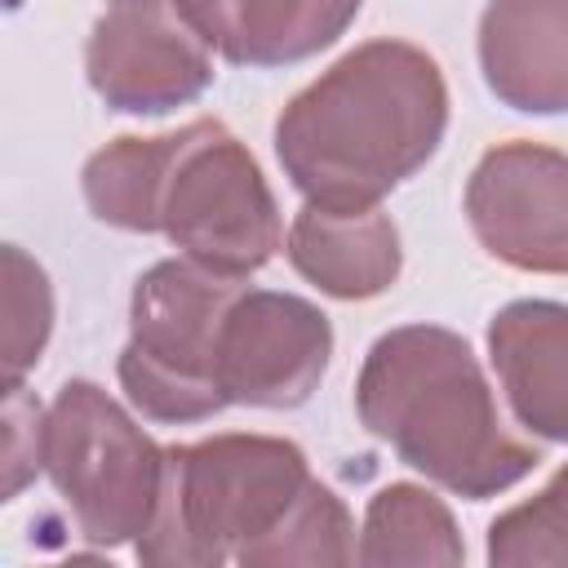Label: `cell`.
<instances>
[{
	"instance_id": "cell-1",
	"label": "cell",
	"mask_w": 568,
	"mask_h": 568,
	"mask_svg": "<svg viewBox=\"0 0 568 568\" xmlns=\"http://www.w3.org/2000/svg\"><path fill=\"white\" fill-rule=\"evenodd\" d=\"M355 519L284 435L222 430L173 444L160 506L133 541L151 568H337L355 564Z\"/></svg>"
},
{
	"instance_id": "cell-2",
	"label": "cell",
	"mask_w": 568,
	"mask_h": 568,
	"mask_svg": "<svg viewBox=\"0 0 568 568\" xmlns=\"http://www.w3.org/2000/svg\"><path fill=\"white\" fill-rule=\"evenodd\" d=\"M448 133L435 53L377 36L320 71L275 120V160L315 204H382L426 169Z\"/></svg>"
},
{
	"instance_id": "cell-3",
	"label": "cell",
	"mask_w": 568,
	"mask_h": 568,
	"mask_svg": "<svg viewBox=\"0 0 568 568\" xmlns=\"http://www.w3.org/2000/svg\"><path fill=\"white\" fill-rule=\"evenodd\" d=\"M355 417L408 470L466 501L515 488L541 462V448L506 426L470 342L444 324H399L368 346Z\"/></svg>"
},
{
	"instance_id": "cell-4",
	"label": "cell",
	"mask_w": 568,
	"mask_h": 568,
	"mask_svg": "<svg viewBox=\"0 0 568 568\" xmlns=\"http://www.w3.org/2000/svg\"><path fill=\"white\" fill-rule=\"evenodd\" d=\"M244 280L191 257L146 266L129 297V342L115 359L133 413L160 426L209 422L226 408L217 390V328Z\"/></svg>"
},
{
	"instance_id": "cell-5",
	"label": "cell",
	"mask_w": 568,
	"mask_h": 568,
	"mask_svg": "<svg viewBox=\"0 0 568 568\" xmlns=\"http://www.w3.org/2000/svg\"><path fill=\"white\" fill-rule=\"evenodd\" d=\"M169 448H160L138 417L98 382L71 377L49 404L44 475L53 479L75 532L89 546H133L164 488Z\"/></svg>"
},
{
	"instance_id": "cell-6",
	"label": "cell",
	"mask_w": 568,
	"mask_h": 568,
	"mask_svg": "<svg viewBox=\"0 0 568 568\" xmlns=\"http://www.w3.org/2000/svg\"><path fill=\"white\" fill-rule=\"evenodd\" d=\"M160 235L182 257L235 280H248L284 248L275 191L257 155L222 120L200 115L173 129Z\"/></svg>"
},
{
	"instance_id": "cell-7",
	"label": "cell",
	"mask_w": 568,
	"mask_h": 568,
	"mask_svg": "<svg viewBox=\"0 0 568 568\" xmlns=\"http://www.w3.org/2000/svg\"><path fill=\"white\" fill-rule=\"evenodd\" d=\"M89 89L120 115H169L213 84V49L178 0H106L84 40Z\"/></svg>"
},
{
	"instance_id": "cell-8",
	"label": "cell",
	"mask_w": 568,
	"mask_h": 568,
	"mask_svg": "<svg viewBox=\"0 0 568 568\" xmlns=\"http://www.w3.org/2000/svg\"><path fill=\"white\" fill-rule=\"evenodd\" d=\"M333 359V320L297 293L240 284L217 328V390L240 408H302Z\"/></svg>"
},
{
	"instance_id": "cell-9",
	"label": "cell",
	"mask_w": 568,
	"mask_h": 568,
	"mask_svg": "<svg viewBox=\"0 0 568 568\" xmlns=\"http://www.w3.org/2000/svg\"><path fill=\"white\" fill-rule=\"evenodd\" d=\"M488 257L528 275H568V151L532 138L488 146L462 195Z\"/></svg>"
},
{
	"instance_id": "cell-10",
	"label": "cell",
	"mask_w": 568,
	"mask_h": 568,
	"mask_svg": "<svg viewBox=\"0 0 568 568\" xmlns=\"http://www.w3.org/2000/svg\"><path fill=\"white\" fill-rule=\"evenodd\" d=\"M475 53L501 106L568 115V0H488Z\"/></svg>"
},
{
	"instance_id": "cell-11",
	"label": "cell",
	"mask_w": 568,
	"mask_h": 568,
	"mask_svg": "<svg viewBox=\"0 0 568 568\" xmlns=\"http://www.w3.org/2000/svg\"><path fill=\"white\" fill-rule=\"evenodd\" d=\"M288 266L337 302L382 297L404 271L399 226L382 204H315L306 200L284 235Z\"/></svg>"
},
{
	"instance_id": "cell-12",
	"label": "cell",
	"mask_w": 568,
	"mask_h": 568,
	"mask_svg": "<svg viewBox=\"0 0 568 568\" xmlns=\"http://www.w3.org/2000/svg\"><path fill=\"white\" fill-rule=\"evenodd\" d=\"M488 364L515 422L546 444H568V302H506L488 320Z\"/></svg>"
},
{
	"instance_id": "cell-13",
	"label": "cell",
	"mask_w": 568,
	"mask_h": 568,
	"mask_svg": "<svg viewBox=\"0 0 568 568\" xmlns=\"http://www.w3.org/2000/svg\"><path fill=\"white\" fill-rule=\"evenodd\" d=\"M178 9L231 67H293L337 44L364 0H178Z\"/></svg>"
},
{
	"instance_id": "cell-14",
	"label": "cell",
	"mask_w": 568,
	"mask_h": 568,
	"mask_svg": "<svg viewBox=\"0 0 568 568\" xmlns=\"http://www.w3.org/2000/svg\"><path fill=\"white\" fill-rule=\"evenodd\" d=\"M466 559L462 528L444 497H435L426 484L395 479L377 488L364 506L355 564L364 568H457Z\"/></svg>"
},
{
	"instance_id": "cell-15",
	"label": "cell",
	"mask_w": 568,
	"mask_h": 568,
	"mask_svg": "<svg viewBox=\"0 0 568 568\" xmlns=\"http://www.w3.org/2000/svg\"><path fill=\"white\" fill-rule=\"evenodd\" d=\"M169 151H173V133H155V138L124 133L98 146L80 169V191L89 213L115 231L160 235V195H164Z\"/></svg>"
},
{
	"instance_id": "cell-16",
	"label": "cell",
	"mask_w": 568,
	"mask_h": 568,
	"mask_svg": "<svg viewBox=\"0 0 568 568\" xmlns=\"http://www.w3.org/2000/svg\"><path fill=\"white\" fill-rule=\"evenodd\" d=\"M484 555L497 568L568 564V466H559L541 493L501 510L488 524Z\"/></svg>"
},
{
	"instance_id": "cell-17",
	"label": "cell",
	"mask_w": 568,
	"mask_h": 568,
	"mask_svg": "<svg viewBox=\"0 0 568 568\" xmlns=\"http://www.w3.org/2000/svg\"><path fill=\"white\" fill-rule=\"evenodd\" d=\"M4 382H22L53 337V284L49 271L22 248L4 244Z\"/></svg>"
},
{
	"instance_id": "cell-18",
	"label": "cell",
	"mask_w": 568,
	"mask_h": 568,
	"mask_svg": "<svg viewBox=\"0 0 568 568\" xmlns=\"http://www.w3.org/2000/svg\"><path fill=\"white\" fill-rule=\"evenodd\" d=\"M44 435H49V408L22 382H4V453H0L4 501L22 497V488L44 470Z\"/></svg>"
}]
</instances>
